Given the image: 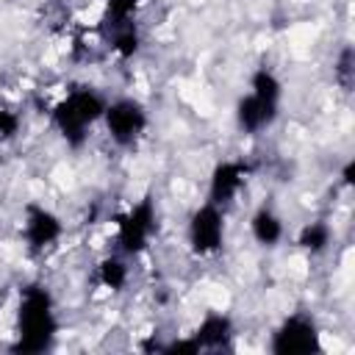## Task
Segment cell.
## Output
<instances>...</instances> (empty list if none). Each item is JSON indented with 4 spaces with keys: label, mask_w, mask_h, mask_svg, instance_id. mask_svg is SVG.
<instances>
[{
    "label": "cell",
    "mask_w": 355,
    "mask_h": 355,
    "mask_svg": "<svg viewBox=\"0 0 355 355\" xmlns=\"http://www.w3.org/2000/svg\"><path fill=\"white\" fill-rule=\"evenodd\" d=\"M14 324H17L14 352L36 355L53 347L55 333H58V313H55V300L47 286L31 283L19 291Z\"/></svg>",
    "instance_id": "1"
},
{
    "label": "cell",
    "mask_w": 355,
    "mask_h": 355,
    "mask_svg": "<svg viewBox=\"0 0 355 355\" xmlns=\"http://www.w3.org/2000/svg\"><path fill=\"white\" fill-rule=\"evenodd\" d=\"M108 97L100 94L92 86H75L69 89L50 111V122L58 130V136L67 141V147L78 150L86 144L89 130L103 119Z\"/></svg>",
    "instance_id": "2"
},
{
    "label": "cell",
    "mask_w": 355,
    "mask_h": 355,
    "mask_svg": "<svg viewBox=\"0 0 355 355\" xmlns=\"http://www.w3.org/2000/svg\"><path fill=\"white\" fill-rule=\"evenodd\" d=\"M155 230H158V208H155V200L144 194L141 200H136L130 208H125L116 216V227H114L116 252L128 258L141 255L150 247Z\"/></svg>",
    "instance_id": "3"
},
{
    "label": "cell",
    "mask_w": 355,
    "mask_h": 355,
    "mask_svg": "<svg viewBox=\"0 0 355 355\" xmlns=\"http://www.w3.org/2000/svg\"><path fill=\"white\" fill-rule=\"evenodd\" d=\"M103 128L111 139L114 147L119 150H130L141 141V136L150 128V111L141 100L136 97H114L105 103L103 111Z\"/></svg>",
    "instance_id": "4"
},
{
    "label": "cell",
    "mask_w": 355,
    "mask_h": 355,
    "mask_svg": "<svg viewBox=\"0 0 355 355\" xmlns=\"http://www.w3.org/2000/svg\"><path fill=\"white\" fill-rule=\"evenodd\" d=\"M225 233H227V222H225V208L205 200L202 205H197L186 222V244L197 258H214L222 252L225 247Z\"/></svg>",
    "instance_id": "5"
},
{
    "label": "cell",
    "mask_w": 355,
    "mask_h": 355,
    "mask_svg": "<svg viewBox=\"0 0 355 355\" xmlns=\"http://www.w3.org/2000/svg\"><path fill=\"white\" fill-rule=\"evenodd\" d=\"M269 349L277 355H313L322 349V330L311 313H288L275 327Z\"/></svg>",
    "instance_id": "6"
},
{
    "label": "cell",
    "mask_w": 355,
    "mask_h": 355,
    "mask_svg": "<svg viewBox=\"0 0 355 355\" xmlns=\"http://www.w3.org/2000/svg\"><path fill=\"white\" fill-rule=\"evenodd\" d=\"M64 236V222L61 216L42 205V202H28L22 208V244L31 255H44L50 247H55Z\"/></svg>",
    "instance_id": "7"
},
{
    "label": "cell",
    "mask_w": 355,
    "mask_h": 355,
    "mask_svg": "<svg viewBox=\"0 0 355 355\" xmlns=\"http://www.w3.org/2000/svg\"><path fill=\"white\" fill-rule=\"evenodd\" d=\"M250 175H252V166L247 161H241V158L219 161L208 175V200L222 205V208H227L244 191Z\"/></svg>",
    "instance_id": "8"
},
{
    "label": "cell",
    "mask_w": 355,
    "mask_h": 355,
    "mask_svg": "<svg viewBox=\"0 0 355 355\" xmlns=\"http://www.w3.org/2000/svg\"><path fill=\"white\" fill-rule=\"evenodd\" d=\"M280 116V103H272L266 97H258L252 92L241 94L236 100V108H233V119H236V128L247 136H258L263 130H269Z\"/></svg>",
    "instance_id": "9"
},
{
    "label": "cell",
    "mask_w": 355,
    "mask_h": 355,
    "mask_svg": "<svg viewBox=\"0 0 355 355\" xmlns=\"http://www.w3.org/2000/svg\"><path fill=\"white\" fill-rule=\"evenodd\" d=\"M233 336H236V327H233V319L222 311H208L197 327L191 330V338L197 341L200 352H216V349H230L233 344Z\"/></svg>",
    "instance_id": "10"
},
{
    "label": "cell",
    "mask_w": 355,
    "mask_h": 355,
    "mask_svg": "<svg viewBox=\"0 0 355 355\" xmlns=\"http://www.w3.org/2000/svg\"><path fill=\"white\" fill-rule=\"evenodd\" d=\"M250 236L255 239V244H261V247H266V250L277 247V244L283 241V236H286L283 216H280L275 208H269V205L255 208L252 216H250Z\"/></svg>",
    "instance_id": "11"
},
{
    "label": "cell",
    "mask_w": 355,
    "mask_h": 355,
    "mask_svg": "<svg viewBox=\"0 0 355 355\" xmlns=\"http://www.w3.org/2000/svg\"><path fill=\"white\" fill-rule=\"evenodd\" d=\"M130 280V266H128V255L122 252H111L105 258H100L97 263V283L108 291H122Z\"/></svg>",
    "instance_id": "12"
},
{
    "label": "cell",
    "mask_w": 355,
    "mask_h": 355,
    "mask_svg": "<svg viewBox=\"0 0 355 355\" xmlns=\"http://www.w3.org/2000/svg\"><path fill=\"white\" fill-rule=\"evenodd\" d=\"M294 244L308 252V255H322L330 244H333V227L324 222V219H313V222H305L297 236H294Z\"/></svg>",
    "instance_id": "13"
},
{
    "label": "cell",
    "mask_w": 355,
    "mask_h": 355,
    "mask_svg": "<svg viewBox=\"0 0 355 355\" xmlns=\"http://www.w3.org/2000/svg\"><path fill=\"white\" fill-rule=\"evenodd\" d=\"M141 31L136 28V22L130 25H119L108 31V50L119 58V61H130L141 53Z\"/></svg>",
    "instance_id": "14"
},
{
    "label": "cell",
    "mask_w": 355,
    "mask_h": 355,
    "mask_svg": "<svg viewBox=\"0 0 355 355\" xmlns=\"http://www.w3.org/2000/svg\"><path fill=\"white\" fill-rule=\"evenodd\" d=\"M247 89H250L252 94H258V97L272 100V103H283V80H280L277 72L269 69V67H258V69L250 75Z\"/></svg>",
    "instance_id": "15"
},
{
    "label": "cell",
    "mask_w": 355,
    "mask_h": 355,
    "mask_svg": "<svg viewBox=\"0 0 355 355\" xmlns=\"http://www.w3.org/2000/svg\"><path fill=\"white\" fill-rule=\"evenodd\" d=\"M139 8H141V0H105V6H103V25H105V31L136 22Z\"/></svg>",
    "instance_id": "16"
},
{
    "label": "cell",
    "mask_w": 355,
    "mask_h": 355,
    "mask_svg": "<svg viewBox=\"0 0 355 355\" xmlns=\"http://www.w3.org/2000/svg\"><path fill=\"white\" fill-rule=\"evenodd\" d=\"M19 130H22V116H19V111L0 100V144L14 141V139L19 136Z\"/></svg>",
    "instance_id": "17"
},
{
    "label": "cell",
    "mask_w": 355,
    "mask_h": 355,
    "mask_svg": "<svg viewBox=\"0 0 355 355\" xmlns=\"http://www.w3.org/2000/svg\"><path fill=\"white\" fill-rule=\"evenodd\" d=\"M352 67H355V53H352L349 44H344L341 53L336 55V64H333V75H336V80L341 83L344 92H349V86H352V75H355Z\"/></svg>",
    "instance_id": "18"
},
{
    "label": "cell",
    "mask_w": 355,
    "mask_h": 355,
    "mask_svg": "<svg viewBox=\"0 0 355 355\" xmlns=\"http://www.w3.org/2000/svg\"><path fill=\"white\" fill-rule=\"evenodd\" d=\"M352 172H355V161L349 158V161L344 164V169H341V183H344V186H352Z\"/></svg>",
    "instance_id": "19"
},
{
    "label": "cell",
    "mask_w": 355,
    "mask_h": 355,
    "mask_svg": "<svg viewBox=\"0 0 355 355\" xmlns=\"http://www.w3.org/2000/svg\"><path fill=\"white\" fill-rule=\"evenodd\" d=\"M0 169H3V155H0Z\"/></svg>",
    "instance_id": "20"
}]
</instances>
